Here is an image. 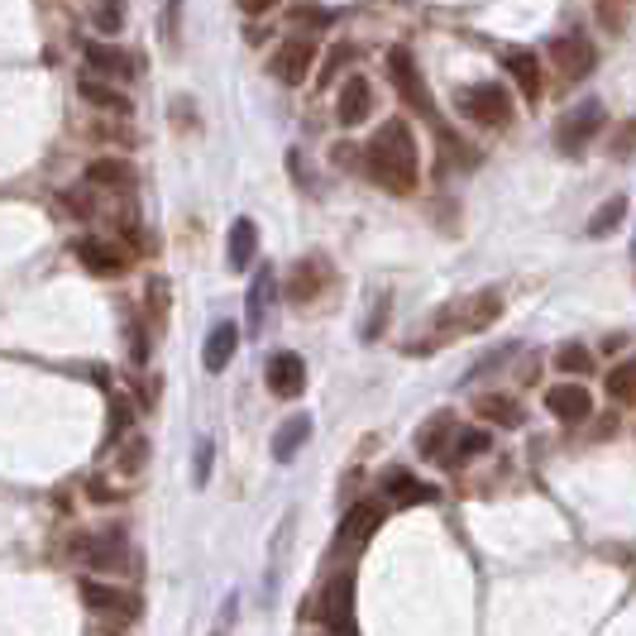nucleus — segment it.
I'll return each instance as SVG.
<instances>
[{
  "mask_svg": "<svg viewBox=\"0 0 636 636\" xmlns=\"http://www.w3.org/2000/svg\"><path fill=\"white\" fill-rule=\"evenodd\" d=\"M364 163H368V178H374L383 192H393V196H412L417 192V178H421L417 139H412V129H407L402 121L378 125V135L368 139V149H364Z\"/></svg>",
  "mask_w": 636,
  "mask_h": 636,
  "instance_id": "nucleus-1",
  "label": "nucleus"
},
{
  "mask_svg": "<svg viewBox=\"0 0 636 636\" xmlns=\"http://www.w3.org/2000/svg\"><path fill=\"white\" fill-rule=\"evenodd\" d=\"M502 316V297L493 293V287H484V293H474L465 302H455V307H441L435 311V330L427 340H412L407 350H435V344L445 340H459V336H479V330H488Z\"/></svg>",
  "mask_w": 636,
  "mask_h": 636,
  "instance_id": "nucleus-2",
  "label": "nucleus"
},
{
  "mask_svg": "<svg viewBox=\"0 0 636 636\" xmlns=\"http://www.w3.org/2000/svg\"><path fill=\"white\" fill-rule=\"evenodd\" d=\"M311 617L321 622L330 636H354L360 632V622H354V575L350 569H336V575L321 584L311 603Z\"/></svg>",
  "mask_w": 636,
  "mask_h": 636,
  "instance_id": "nucleus-3",
  "label": "nucleus"
},
{
  "mask_svg": "<svg viewBox=\"0 0 636 636\" xmlns=\"http://www.w3.org/2000/svg\"><path fill=\"white\" fill-rule=\"evenodd\" d=\"M72 560L87 565V569H101L105 579L111 575H129L135 569V550H129V541L121 532H82L72 536Z\"/></svg>",
  "mask_w": 636,
  "mask_h": 636,
  "instance_id": "nucleus-4",
  "label": "nucleus"
},
{
  "mask_svg": "<svg viewBox=\"0 0 636 636\" xmlns=\"http://www.w3.org/2000/svg\"><path fill=\"white\" fill-rule=\"evenodd\" d=\"M383 512H388V502L364 498V502H354V508L340 516V532H336V555H340V560H354V555L368 546V536L378 532Z\"/></svg>",
  "mask_w": 636,
  "mask_h": 636,
  "instance_id": "nucleus-5",
  "label": "nucleus"
},
{
  "mask_svg": "<svg viewBox=\"0 0 636 636\" xmlns=\"http://www.w3.org/2000/svg\"><path fill=\"white\" fill-rule=\"evenodd\" d=\"M82 603L96 617H111V622H135L144 613L139 593L125 589V584H115V579H82Z\"/></svg>",
  "mask_w": 636,
  "mask_h": 636,
  "instance_id": "nucleus-6",
  "label": "nucleus"
},
{
  "mask_svg": "<svg viewBox=\"0 0 636 636\" xmlns=\"http://www.w3.org/2000/svg\"><path fill=\"white\" fill-rule=\"evenodd\" d=\"M455 111L465 115V121H474V125H493V129H502V125H512V96H508V87H465L455 96Z\"/></svg>",
  "mask_w": 636,
  "mask_h": 636,
  "instance_id": "nucleus-7",
  "label": "nucleus"
},
{
  "mask_svg": "<svg viewBox=\"0 0 636 636\" xmlns=\"http://www.w3.org/2000/svg\"><path fill=\"white\" fill-rule=\"evenodd\" d=\"M607 125V115H603V101H584V105H575V111H565L560 115V125H555V149L560 154H584V144L599 135V129Z\"/></svg>",
  "mask_w": 636,
  "mask_h": 636,
  "instance_id": "nucleus-8",
  "label": "nucleus"
},
{
  "mask_svg": "<svg viewBox=\"0 0 636 636\" xmlns=\"http://www.w3.org/2000/svg\"><path fill=\"white\" fill-rule=\"evenodd\" d=\"M388 77H393L397 96H402L407 105H417V111L427 115V121H435L431 91H427V82H421V72H417V63H412V53H407V48H393V53H388Z\"/></svg>",
  "mask_w": 636,
  "mask_h": 636,
  "instance_id": "nucleus-9",
  "label": "nucleus"
},
{
  "mask_svg": "<svg viewBox=\"0 0 636 636\" xmlns=\"http://www.w3.org/2000/svg\"><path fill=\"white\" fill-rule=\"evenodd\" d=\"M330 287V263L321 254H307L293 263V273H287V302H297V307H307V302H316Z\"/></svg>",
  "mask_w": 636,
  "mask_h": 636,
  "instance_id": "nucleus-10",
  "label": "nucleus"
},
{
  "mask_svg": "<svg viewBox=\"0 0 636 636\" xmlns=\"http://www.w3.org/2000/svg\"><path fill=\"white\" fill-rule=\"evenodd\" d=\"M546 412L565 427H579V421L593 417V393L584 383H555V388H546Z\"/></svg>",
  "mask_w": 636,
  "mask_h": 636,
  "instance_id": "nucleus-11",
  "label": "nucleus"
},
{
  "mask_svg": "<svg viewBox=\"0 0 636 636\" xmlns=\"http://www.w3.org/2000/svg\"><path fill=\"white\" fill-rule=\"evenodd\" d=\"M263 378H269L273 397L293 402V397H302V388H307V364H302V354H293V350H277L269 360V368H263Z\"/></svg>",
  "mask_w": 636,
  "mask_h": 636,
  "instance_id": "nucleus-12",
  "label": "nucleus"
},
{
  "mask_svg": "<svg viewBox=\"0 0 636 636\" xmlns=\"http://www.w3.org/2000/svg\"><path fill=\"white\" fill-rule=\"evenodd\" d=\"M378 493L388 508H417V502H435V488L431 484H417V474L407 469H383L378 474Z\"/></svg>",
  "mask_w": 636,
  "mask_h": 636,
  "instance_id": "nucleus-13",
  "label": "nucleus"
},
{
  "mask_svg": "<svg viewBox=\"0 0 636 636\" xmlns=\"http://www.w3.org/2000/svg\"><path fill=\"white\" fill-rule=\"evenodd\" d=\"M311 63H316V44H311V38H287V44L273 53V63H269V68H273L277 82L302 87V82H307V77H311Z\"/></svg>",
  "mask_w": 636,
  "mask_h": 636,
  "instance_id": "nucleus-14",
  "label": "nucleus"
},
{
  "mask_svg": "<svg viewBox=\"0 0 636 636\" xmlns=\"http://www.w3.org/2000/svg\"><path fill=\"white\" fill-rule=\"evenodd\" d=\"M550 58L555 68H560V77H569V82H579V77L593 72V63H599V53H593V44L584 34H565L550 44Z\"/></svg>",
  "mask_w": 636,
  "mask_h": 636,
  "instance_id": "nucleus-15",
  "label": "nucleus"
},
{
  "mask_svg": "<svg viewBox=\"0 0 636 636\" xmlns=\"http://www.w3.org/2000/svg\"><path fill=\"white\" fill-rule=\"evenodd\" d=\"M455 435H459V421H455V412H450V407H445V412H431L427 421H421V431H417V455L441 465L445 450L455 445Z\"/></svg>",
  "mask_w": 636,
  "mask_h": 636,
  "instance_id": "nucleus-16",
  "label": "nucleus"
},
{
  "mask_svg": "<svg viewBox=\"0 0 636 636\" xmlns=\"http://www.w3.org/2000/svg\"><path fill=\"white\" fill-rule=\"evenodd\" d=\"M72 254L82 259V269H91L96 277H121L129 269V254L115 240H77Z\"/></svg>",
  "mask_w": 636,
  "mask_h": 636,
  "instance_id": "nucleus-17",
  "label": "nucleus"
},
{
  "mask_svg": "<svg viewBox=\"0 0 636 636\" xmlns=\"http://www.w3.org/2000/svg\"><path fill=\"white\" fill-rule=\"evenodd\" d=\"M368 111H374V87L364 82V77H350V82L340 87V101H336V121L350 129V125H364Z\"/></svg>",
  "mask_w": 636,
  "mask_h": 636,
  "instance_id": "nucleus-18",
  "label": "nucleus"
},
{
  "mask_svg": "<svg viewBox=\"0 0 636 636\" xmlns=\"http://www.w3.org/2000/svg\"><path fill=\"white\" fill-rule=\"evenodd\" d=\"M474 412H479V421H488V427H502V431H516L526 421L522 412V402L508 393H484V397H474Z\"/></svg>",
  "mask_w": 636,
  "mask_h": 636,
  "instance_id": "nucleus-19",
  "label": "nucleus"
},
{
  "mask_svg": "<svg viewBox=\"0 0 636 636\" xmlns=\"http://www.w3.org/2000/svg\"><path fill=\"white\" fill-rule=\"evenodd\" d=\"M235 350H240V326H235V321H220V326H211V336H206V350H202V364H206V374H220V368L235 360Z\"/></svg>",
  "mask_w": 636,
  "mask_h": 636,
  "instance_id": "nucleus-20",
  "label": "nucleus"
},
{
  "mask_svg": "<svg viewBox=\"0 0 636 636\" xmlns=\"http://www.w3.org/2000/svg\"><path fill=\"white\" fill-rule=\"evenodd\" d=\"M87 182L91 188H105V192H121V196H129L135 192V168L125 163V158H96V163L87 168Z\"/></svg>",
  "mask_w": 636,
  "mask_h": 636,
  "instance_id": "nucleus-21",
  "label": "nucleus"
},
{
  "mask_svg": "<svg viewBox=\"0 0 636 636\" xmlns=\"http://www.w3.org/2000/svg\"><path fill=\"white\" fill-rule=\"evenodd\" d=\"M168 307H172V293H168V277H149L144 283V330L149 336H163L168 330Z\"/></svg>",
  "mask_w": 636,
  "mask_h": 636,
  "instance_id": "nucleus-22",
  "label": "nucleus"
},
{
  "mask_svg": "<svg viewBox=\"0 0 636 636\" xmlns=\"http://www.w3.org/2000/svg\"><path fill=\"white\" fill-rule=\"evenodd\" d=\"M307 435H311V417H287L283 427H277V435H273V459H277V465H287V459L307 445Z\"/></svg>",
  "mask_w": 636,
  "mask_h": 636,
  "instance_id": "nucleus-23",
  "label": "nucleus"
},
{
  "mask_svg": "<svg viewBox=\"0 0 636 636\" xmlns=\"http://www.w3.org/2000/svg\"><path fill=\"white\" fill-rule=\"evenodd\" d=\"M484 450H493V435H488V431H459L455 445L445 450L441 465H445V469H465L474 455H484Z\"/></svg>",
  "mask_w": 636,
  "mask_h": 636,
  "instance_id": "nucleus-24",
  "label": "nucleus"
},
{
  "mask_svg": "<svg viewBox=\"0 0 636 636\" xmlns=\"http://www.w3.org/2000/svg\"><path fill=\"white\" fill-rule=\"evenodd\" d=\"M111 455H115V469H121L125 479H139V474H144V465H149V441H144L139 431H129L125 441L111 450Z\"/></svg>",
  "mask_w": 636,
  "mask_h": 636,
  "instance_id": "nucleus-25",
  "label": "nucleus"
},
{
  "mask_svg": "<svg viewBox=\"0 0 636 636\" xmlns=\"http://www.w3.org/2000/svg\"><path fill=\"white\" fill-rule=\"evenodd\" d=\"M254 249H259V230H254V220L240 216L230 225V269L245 273L249 263H254Z\"/></svg>",
  "mask_w": 636,
  "mask_h": 636,
  "instance_id": "nucleus-26",
  "label": "nucleus"
},
{
  "mask_svg": "<svg viewBox=\"0 0 636 636\" xmlns=\"http://www.w3.org/2000/svg\"><path fill=\"white\" fill-rule=\"evenodd\" d=\"M87 63H91V72H105V77H135L139 72L121 48H105V44H87Z\"/></svg>",
  "mask_w": 636,
  "mask_h": 636,
  "instance_id": "nucleus-27",
  "label": "nucleus"
},
{
  "mask_svg": "<svg viewBox=\"0 0 636 636\" xmlns=\"http://www.w3.org/2000/svg\"><path fill=\"white\" fill-rule=\"evenodd\" d=\"M269 307H273V269L263 263L259 277H254V287H249V326L263 330V321H269Z\"/></svg>",
  "mask_w": 636,
  "mask_h": 636,
  "instance_id": "nucleus-28",
  "label": "nucleus"
},
{
  "mask_svg": "<svg viewBox=\"0 0 636 636\" xmlns=\"http://www.w3.org/2000/svg\"><path fill=\"white\" fill-rule=\"evenodd\" d=\"M508 72H512V82L522 87L526 101L541 96V63L532 58V53H508Z\"/></svg>",
  "mask_w": 636,
  "mask_h": 636,
  "instance_id": "nucleus-29",
  "label": "nucleus"
},
{
  "mask_svg": "<svg viewBox=\"0 0 636 636\" xmlns=\"http://www.w3.org/2000/svg\"><path fill=\"white\" fill-rule=\"evenodd\" d=\"M607 397L622 407H636V360H622L607 368Z\"/></svg>",
  "mask_w": 636,
  "mask_h": 636,
  "instance_id": "nucleus-30",
  "label": "nucleus"
},
{
  "mask_svg": "<svg viewBox=\"0 0 636 636\" xmlns=\"http://www.w3.org/2000/svg\"><path fill=\"white\" fill-rule=\"evenodd\" d=\"M82 96L91 101V105H105V111H121V115H129V101L121 96V91H111V82H101V77H82Z\"/></svg>",
  "mask_w": 636,
  "mask_h": 636,
  "instance_id": "nucleus-31",
  "label": "nucleus"
},
{
  "mask_svg": "<svg viewBox=\"0 0 636 636\" xmlns=\"http://www.w3.org/2000/svg\"><path fill=\"white\" fill-rule=\"evenodd\" d=\"M555 368H560V374H589L593 368V354H589V344H579V340H569V344H560V350H555Z\"/></svg>",
  "mask_w": 636,
  "mask_h": 636,
  "instance_id": "nucleus-32",
  "label": "nucleus"
},
{
  "mask_svg": "<svg viewBox=\"0 0 636 636\" xmlns=\"http://www.w3.org/2000/svg\"><path fill=\"white\" fill-rule=\"evenodd\" d=\"M622 216H627V196H613V202L599 206V211H593V216H589V235H593V240H599V235L617 230Z\"/></svg>",
  "mask_w": 636,
  "mask_h": 636,
  "instance_id": "nucleus-33",
  "label": "nucleus"
},
{
  "mask_svg": "<svg viewBox=\"0 0 636 636\" xmlns=\"http://www.w3.org/2000/svg\"><path fill=\"white\" fill-rule=\"evenodd\" d=\"M96 30H101V34H121V30H125V0H101Z\"/></svg>",
  "mask_w": 636,
  "mask_h": 636,
  "instance_id": "nucleus-34",
  "label": "nucleus"
},
{
  "mask_svg": "<svg viewBox=\"0 0 636 636\" xmlns=\"http://www.w3.org/2000/svg\"><path fill=\"white\" fill-rule=\"evenodd\" d=\"M613 154L617 158H627V154H636V121H627V129L613 139Z\"/></svg>",
  "mask_w": 636,
  "mask_h": 636,
  "instance_id": "nucleus-35",
  "label": "nucleus"
},
{
  "mask_svg": "<svg viewBox=\"0 0 636 636\" xmlns=\"http://www.w3.org/2000/svg\"><path fill=\"white\" fill-rule=\"evenodd\" d=\"M211 474V441H202V450H196V484H206Z\"/></svg>",
  "mask_w": 636,
  "mask_h": 636,
  "instance_id": "nucleus-36",
  "label": "nucleus"
},
{
  "mask_svg": "<svg viewBox=\"0 0 636 636\" xmlns=\"http://www.w3.org/2000/svg\"><path fill=\"white\" fill-rule=\"evenodd\" d=\"M245 15H269V10H277V0H240Z\"/></svg>",
  "mask_w": 636,
  "mask_h": 636,
  "instance_id": "nucleus-37",
  "label": "nucleus"
},
{
  "mask_svg": "<svg viewBox=\"0 0 636 636\" xmlns=\"http://www.w3.org/2000/svg\"><path fill=\"white\" fill-rule=\"evenodd\" d=\"M316 636H330V632H316Z\"/></svg>",
  "mask_w": 636,
  "mask_h": 636,
  "instance_id": "nucleus-38",
  "label": "nucleus"
}]
</instances>
